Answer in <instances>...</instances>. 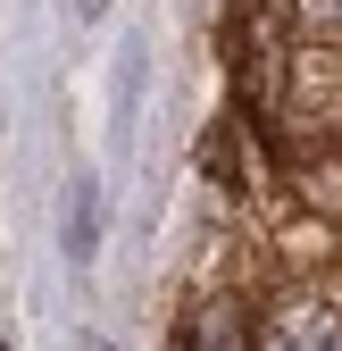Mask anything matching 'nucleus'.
<instances>
[{
	"label": "nucleus",
	"instance_id": "1",
	"mask_svg": "<svg viewBox=\"0 0 342 351\" xmlns=\"http://www.w3.org/2000/svg\"><path fill=\"white\" fill-rule=\"evenodd\" d=\"M259 351H342V293L334 285H284L259 310Z\"/></svg>",
	"mask_w": 342,
	"mask_h": 351
},
{
	"label": "nucleus",
	"instance_id": "2",
	"mask_svg": "<svg viewBox=\"0 0 342 351\" xmlns=\"http://www.w3.org/2000/svg\"><path fill=\"white\" fill-rule=\"evenodd\" d=\"M176 351H259V310L242 293H200L176 326Z\"/></svg>",
	"mask_w": 342,
	"mask_h": 351
},
{
	"label": "nucleus",
	"instance_id": "3",
	"mask_svg": "<svg viewBox=\"0 0 342 351\" xmlns=\"http://www.w3.org/2000/svg\"><path fill=\"white\" fill-rule=\"evenodd\" d=\"M292 25H301L309 42H334L342 51V0H292Z\"/></svg>",
	"mask_w": 342,
	"mask_h": 351
},
{
	"label": "nucleus",
	"instance_id": "4",
	"mask_svg": "<svg viewBox=\"0 0 342 351\" xmlns=\"http://www.w3.org/2000/svg\"><path fill=\"white\" fill-rule=\"evenodd\" d=\"M0 351H9V343H0Z\"/></svg>",
	"mask_w": 342,
	"mask_h": 351
}]
</instances>
